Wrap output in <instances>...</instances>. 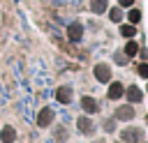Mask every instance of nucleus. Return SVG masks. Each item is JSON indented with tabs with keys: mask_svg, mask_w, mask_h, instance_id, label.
<instances>
[{
	"mask_svg": "<svg viewBox=\"0 0 148 143\" xmlns=\"http://www.w3.org/2000/svg\"><path fill=\"white\" fill-rule=\"evenodd\" d=\"M141 136H143V131H141L139 127H127V129L120 131V141H123V143H139Z\"/></svg>",
	"mask_w": 148,
	"mask_h": 143,
	"instance_id": "nucleus-1",
	"label": "nucleus"
},
{
	"mask_svg": "<svg viewBox=\"0 0 148 143\" xmlns=\"http://www.w3.org/2000/svg\"><path fill=\"white\" fill-rule=\"evenodd\" d=\"M92 74H95V78H97V81H102V83L111 81V67H109L106 62H99V65H95Z\"/></svg>",
	"mask_w": 148,
	"mask_h": 143,
	"instance_id": "nucleus-2",
	"label": "nucleus"
},
{
	"mask_svg": "<svg viewBox=\"0 0 148 143\" xmlns=\"http://www.w3.org/2000/svg\"><path fill=\"white\" fill-rule=\"evenodd\" d=\"M67 37H69V42H81L83 39V25L81 23H72L67 28Z\"/></svg>",
	"mask_w": 148,
	"mask_h": 143,
	"instance_id": "nucleus-3",
	"label": "nucleus"
},
{
	"mask_svg": "<svg viewBox=\"0 0 148 143\" xmlns=\"http://www.w3.org/2000/svg\"><path fill=\"white\" fill-rule=\"evenodd\" d=\"M116 118H118V120H132V118H134V106H132V104L118 106V108H116Z\"/></svg>",
	"mask_w": 148,
	"mask_h": 143,
	"instance_id": "nucleus-4",
	"label": "nucleus"
},
{
	"mask_svg": "<svg viewBox=\"0 0 148 143\" xmlns=\"http://www.w3.org/2000/svg\"><path fill=\"white\" fill-rule=\"evenodd\" d=\"M106 95H109V99H120V97L125 95L123 83H120V81H113V83L109 85V92H106Z\"/></svg>",
	"mask_w": 148,
	"mask_h": 143,
	"instance_id": "nucleus-5",
	"label": "nucleus"
},
{
	"mask_svg": "<svg viewBox=\"0 0 148 143\" xmlns=\"http://www.w3.org/2000/svg\"><path fill=\"white\" fill-rule=\"evenodd\" d=\"M125 97L130 99V104H139L141 97H143V92L139 90V85H130V88L125 90Z\"/></svg>",
	"mask_w": 148,
	"mask_h": 143,
	"instance_id": "nucleus-6",
	"label": "nucleus"
},
{
	"mask_svg": "<svg viewBox=\"0 0 148 143\" xmlns=\"http://www.w3.org/2000/svg\"><path fill=\"white\" fill-rule=\"evenodd\" d=\"M51 122H53V111L51 108H42L39 115H37V125L39 127H49Z\"/></svg>",
	"mask_w": 148,
	"mask_h": 143,
	"instance_id": "nucleus-7",
	"label": "nucleus"
},
{
	"mask_svg": "<svg viewBox=\"0 0 148 143\" xmlns=\"http://www.w3.org/2000/svg\"><path fill=\"white\" fill-rule=\"evenodd\" d=\"M56 99H58L60 104H69V101H72V90H69L67 85H60V88L56 90Z\"/></svg>",
	"mask_w": 148,
	"mask_h": 143,
	"instance_id": "nucleus-8",
	"label": "nucleus"
},
{
	"mask_svg": "<svg viewBox=\"0 0 148 143\" xmlns=\"http://www.w3.org/2000/svg\"><path fill=\"white\" fill-rule=\"evenodd\" d=\"M76 127H79V131H83V134H92V129H95L92 120H90V118H83V115L76 120Z\"/></svg>",
	"mask_w": 148,
	"mask_h": 143,
	"instance_id": "nucleus-9",
	"label": "nucleus"
},
{
	"mask_svg": "<svg viewBox=\"0 0 148 143\" xmlns=\"http://www.w3.org/2000/svg\"><path fill=\"white\" fill-rule=\"evenodd\" d=\"M0 138H2V143H14L16 141V129L14 127H2V131H0Z\"/></svg>",
	"mask_w": 148,
	"mask_h": 143,
	"instance_id": "nucleus-10",
	"label": "nucleus"
},
{
	"mask_svg": "<svg viewBox=\"0 0 148 143\" xmlns=\"http://www.w3.org/2000/svg\"><path fill=\"white\" fill-rule=\"evenodd\" d=\"M90 12L92 14H104V12H109V2L106 0H90Z\"/></svg>",
	"mask_w": 148,
	"mask_h": 143,
	"instance_id": "nucleus-11",
	"label": "nucleus"
},
{
	"mask_svg": "<svg viewBox=\"0 0 148 143\" xmlns=\"http://www.w3.org/2000/svg\"><path fill=\"white\" fill-rule=\"evenodd\" d=\"M81 108H83L86 113H97L99 106H97V101H95L92 97H83V99H81Z\"/></svg>",
	"mask_w": 148,
	"mask_h": 143,
	"instance_id": "nucleus-12",
	"label": "nucleus"
},
{
	"mask_svg": "<svg viewBox=\"0 0 148 143\" xmlns=\"http://www.w3.org/2000/svg\"><path fill=\"white\" fill-rule=\"evenodd\" d=\"M120 35L127 37V39H132V37L136 35V28H134L132 23H125V25H120Z\"/></svg>",
	"mask_w": 148,
	"mask_h": 143,
	"instance_id": "nucleus-13",
	"label": "nucleus"
},
{
	"mask_svg": "<svg viewBox=\"0 0 148 143\" xmlns=\"http://www.w3.org/2000/svg\"><path fill=\"white\" fill-rule=\"evenodd\" d=\"M136 53H139V44H136V42H127V44H125V55H127V58H134Z\"/></svg>",
	"mask_w": 148,
	"mask_h": 143,
	"instance_id": "nucleus-14",
	"label": "nucleus"
},
{
	"mask_svg": "<svg viewBox=\"0 0 148 143\" xmlns=\"http://www.w3.org/2000/svg\"><path fill=\"white\" fill-rule=\"evenodd\" d=\"M109 18H111L113 23H120V21H123V9H120V7L109 9Z\"/></svg>",
	"mask_w": 148,
	"mask_h": 143,
	"instance_id": "nucleus-15",
	"label": "nucleus"
},
{
	"mask_svg": "<svg viewBox=\"0 0 148 143\" xmlns=\"http://www.w3.org/2000/svg\"><path fill=\"white\" fill-rule=\"evenodd\" d=\"M127 18H130V23H132V25H136V23L141 21V12H139V9H130Z\"/></svg>",
	"mask_w": 148,
	"mask_h": 143,
	"instance_id": "nucleus-16",
	"label": "nucleus"
},
{
	"mask_svg": "<svg viewBox=\"0 0 148 143\" xmlns=\"http://www.w3.org/2000/svg\"><path fill=\"white\" fill-rule=\"evenodd\" d=\"M136 72H139L141 78H148V65H146V62H141V65L136 67Z\"/></svg>",
	"mask_w": 148,
	"mask_h": 143,
	"instance_id": "nucleus-17",
	"label": "nucleus"
},
{
	"mask_svg": "<svg viewBox=\"0 0 148 143\" xmlns=\"http://www.w3.org/2000/svg\"><path fill=\"white\" fill-rule=\"evenodd\" d=\"M104 129H106V131H113V129H116V120H106Z\"/></svg>",
	"mask_w": 148,
	"mask_h": 143,
	"instance_id": "nucleus-18",
	"label": "nucleus"
},
{
	"mask_svg": "<svg viewBox=\"0 0 148 143\" xmlns=\"http://www.w3.org/2000/svg\"><path fill=\"white\" fill-rule=\"evenodd\" d=\"M134 0H118V7H132Z\"/></svg>",
	"mask_w": 148,
	"mask_h": 143,
	"instance_id": "nucleus-19",
	"label": "nucleus"
},
{
	"mask_svg": "<svg viewBox=\"0 0 148 143\" xmlns=\"http://www.w3.org/2000/svg\"><path fill=\"white\" fill-rule=\"evenodd\" d=\"M95 143H102V141H95Z\"/></svg>",
	"mask_w": 148,
	"mask_h": 143,
	"instance_id": "nucleus-20",
	"label": "nucleus"
}]
</instances>
